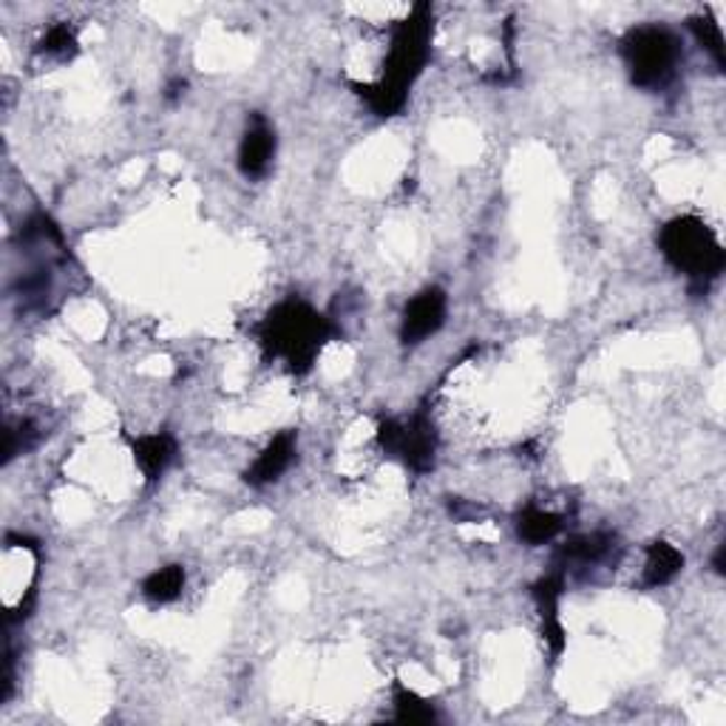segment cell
Listing matches in <instances>:
<instances>
[{
  "label": "cell",
  "mask_w": 726,
  "mask_h": 726,
  "mask_svg": "<svg viewBox=\"0 0 726 726\" xmlns=\"http://www.w3.org/2000/svg\"><path fill=\"white\" fill-rule=\"evenodd\" d=\"M429 40L431 9L420 3V7L412 9L409 18L397 23L389 57H386V74H383L381 83L361 88V97L370 103L372 111L381 114V117H392V114L401 111L412 83L429 60Z\"/></svg>",
  "instance_id": "cell-1"
},
{
  "label": "cell",
  "mask_w": 726,
  "mask_h": 726,
  "mask_svg": "<svg viewBox=\"0 0 726 726\" xmlns=\"http://www.w3.org/2000/svg\"><path fill=\"white\" fill-rule=\"evenodd\" d=\"M332 324L324 316H318L305 301H285V305L273 307L267 318L258 327V338L267 355L281 357L287 363V370L296 375H305L312 370L321 346L330 341Z\"/></svg>",
  "instance_id": "cell-2"
},
{
  "label": "cell",
  "mask_w": 726,
  "mask_h": 726,
  "mask_svg": "<svg viewBox=\"0 0 726 726\" xmlns=\"http://www.w3.org/2000/svg\"><path fill=\"white\" fill-rule=\"evenodd\" d=\"M659 247L675 270L701 287L724 273L726 256L718 236L695 216H679L661 227Z\"/></svg>",
  "instance_id": "cell-3"
},
{
  "label": "cell",
  "mask_w": 726,
  "mask_h": 726,
  "mask_svg": "<svg viewBox=\"0 0 726 726\" xmlns=\"http://www.w3.org/2000/svg\"><path fill=\"white\" fill-rule=\"evenodd\" d=\"M630 79L639 88H661L673 79L681 60L675 34L664 26H639L621 43Z\"/></svg>",
  "instance_id": "cell-4"
},
{
  "label": "cell",
  "mask_w": 726,
  "mask_h": 726,
  "mask_svg": "<svg viewBox=\"0 0 726 726\" xmlns=\"http://www.w3.org/2000/svg\"><path fill=\"white\" fill-rule=\"evenodd\" d=\"M377 440L386 449V455L401 457L412 471H429L435 466L437 437L431 423L423 415L409 417V420H383Z\"/></svg>",
  "instance_id": "cell-5"
},
{
  "label": "cell",
  "mask_w": 726,
  "mask_h": 726,
  "mask_svg": "<svg viewBox=\"0 0 726 726\" xmlns=\"http://www.w3.org/2000/svg\"><path fill=\"white\" fill-rule=\"evenodd\" d=\"M446 310H449V298L440 287H429V290L417 292L412 298L406 310H403L401 324V341L406 346L423 344L426 338L435 335L446 321Z\"/></svg>",
  "instance_id": "cell-6"
},
{
  "label": "cell",
  "mask_w": 726,
  "mask_h": 726,
  "mask_svg": "<svg viewBox=\"0 0 726 726\" xmlns=\"http://www.w3.org/2000/svg\"><path fill=\"white\" fill-rule=\"evenodd\" d=\"M273 157H276V131L265 117L256 114L250 126H247L242 146H238V168L247 179H258L270 171Z\"/></svg>",
  "instance_id": "cell-7"
},
{
  "label": "cell",
  "mask_w": 726,
  "mask_h": 726,
  "mask_svg": "<svg viewBox=\"0 0 726 726\" xmlns=\"http://www.w3.org/2000/svg\"><path fill=\"white\" fill-rule=\"evenodd\" d=\"M296 449H298L296 431H281V435H276L270 442H267L265 451L256 457V462H253L250 469H247L245 480L250 482V485H270V482H276L278 477L285 474V471L292 466V460H296Z\"/></svg>",
  "instance_id": "cell-8"
},
{
  "label": "cell",
  "mask_w": 726,
  "mask_h": 726,
  "mask_svg": "<svg viewBox=\"0 0 726 726\" xmlns=\"http://www.w3.org/2000/svg\"><path fill=\"white\" fill-rule=\"evenodd\" d=\"M173 455H177V440L171 435H142L134 440V457H137V466L142 469L148 482H157L159 477L166 474V469L171 466Z\"/></svg>",
  "instance_id": "cell-9"
},
{
  "label": "cell",
  "mask_w": 726,
  "mask_h": 726,
  "mask_svg": "<svg viewBox=\"0 0 726 726\" xmlns=\"http://www.w3.org/2000/svg\"><path fill=\"white\" fill-rule=\"evenodd\" d=\"M684 568V554L670 542H653L648 548V562H644V588H661L673 581Z\"/></svg>",
  "instance_id": "cell-10"
},
{
  "label": "cell",
  "mask_w": 726,
  "mask_h": 726,
  "mask_svg": "<svg viewBox=\"0 0 726 726\" xmlns=\"http://www.w3.org/2000/svg\"><path fill=\"white\" fill-rule=\"evenodd\" d=\"M610 548H613V536L601 534V531L574 536V540L565 542V548H562V570L574 568V565H579V568L596 565V562H601L610 554Z\"/></svg>",
  "instance_id": "cell-11"
},
{
  "label": "cell",
  "mask_w": 726,
  "mask_h": 726,
  "mask_svg": "<svg viewBox=\"0 0 726 726\" xmlns=\"http://www.w3.org/2000/svg\"><path fill=\"white\" fill-rule=\"evenodd\" d=\"M559 531L562 516L536 509V505H531V509H525L516 516V534H520V540L529 542V545H545V542L554 540Z\"/></svg>",
  "instance_id": "cell-12"
},
{
  "label": "cell",
  "mask_w": 726,
  "mask_h": 726,
  "mask_svg": "<svg viewBox=\"0 0 726 726\" xmlns=\"http://www.w3.org/2000/svg\"><path fill=\"white\" fill-rule=\"evenodd\" d=\"M182 590H185V568L182 565H166L142 581V594L153 605H168V601L179 599Z\"/></svg>",
  "instance_id": "cell-13"
},
{
  "label": "cell",
  "mask_w": 726,
  "mask_h": 726,
  "mask_svg": "<svg viewBox=\"0 0 726 726\" xmlns=\"http://www.w3.org/2000/svg\"><path fill=\"white\" fill-rule=\"evenodd\" d=\"M395 709L397 720H409V724H429V720H435L431 704H426V701L412 693V690H395Z\"/></svg>",
  "instance_id": "cell-14"
},
{
  "label": "cell",
  "mask_w": 726,
  "mask_h": 726,
  "mask_svg": "<svg viewBox=\"0 0 726 726\" xmlns=\"http://www.w3.org/2000/svg\"><path fill=\"white\" fill-rule=\"evenodd\" d=\"M690 29H693V34L698 38L701 46L713 54L715 63L724 66V34H720L718 23H715L709 14H698V18H690Z\"/></svg>",
  "instance_id": "cell-15"
},
{
  "label": "cell",
  "mask_w": 726,
  "mask_h": 726,
  "mask_svg": "<svg viewBox=\"0 0 726 726\" xmlns=\"http://www.w3.org/2000/svg\"><path fill=\"white\" fill-rule=\"evenodd\" d=\"M74 34L68 32V26H54L49 29L46 40H43V52L49 54H60V57H68V54H74Z\"/></svg>",
  "instance_id": "cell-16"
},
{
  "label": "cell",
  "mask_w": 726,
  "mask_h": 726,
  "mask_svg": "<svg viewBox=\"0 0 726 726\" xmlns=\"http://www.w3.org/2000/svg\"><path fill=\"white\" fill-rule=\"evenodd\" d=\"M182 88H185V83H182V79H173L171 86H168V97L177 99L179 94H182Z\"/></svg>",
  "instance_id": "cell-17"
}]
</instances>
